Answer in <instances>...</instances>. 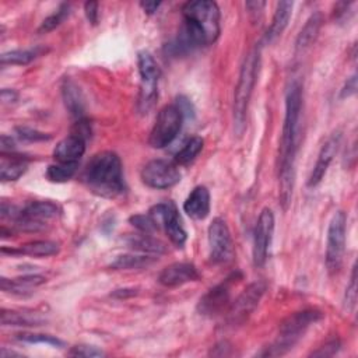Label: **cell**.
<instances>
[{
  "label": "cell",
  "mask_w": 358,
  "mask_h": 358,
  "mask_svg": "<svg viewBox=\"0 0 358 358\" xmlns=\"http://www.w3.org/2000/svg\"><path fill=\"white\" fill-rule=\"evenodd\" d=\"M204 145V140L199 136L190 137L183 147L175 154V164L176 165H187L190 164L197 155L199 152L203 150Z\"/></svg>",
  "instance_id": "30"
},
{
  "label": "cell",
  "mask_w": 358,
  "mask_h": 358,
  "mask_svg": "<svg viewBox=\"0 0 358 358\" xmlns=\"http://www.w3.org/2000/svg\"><path fill=\"white\" fill-rule=\"evenodd\" d=\"M140 178L143 183L151 189H169L179 183L180 172L173 162L152 159L143 166Z\"/></svg>",
  "instance_id": "13"
},
{
  "label": "cell",
  "mask_w": 358,
  "mask_h": 358,
  "mask_svg": "<svg viewBox=\"0 0 358 358\" xmlns=\"http://www.w3.org/2000/svg\"><path fill=\"white\" fill-rule=\"evenodd\" d=\"M274 234V214L268 207H264L255 225L253 231V249L252 257L256 267H263L268 257V250L271 246Z\"/></svg>",
  "instance_id": "12"
},
{
  "label": "cell",
  "mask_w": 358,
  "mask_h": 358,
  "mask_svg": "<svg viewBox=\"0 0 358 358\" xmlns=\"http://www.w3.org/2000/svg\"><path fill=\"white\" fill-rule=\"evenodd\" d=\"M15 133L21 140H25V141H45V140L52 138V134L43 133V131H39V130H35L31 127H25V126L17 127Z\"/></svg>",
  "instance_id": "36"
},
{
  "label": "cell",
  "mask_w": 358,
  "mask_h": 358,
  "mask_svg": "<svg viewBox=\"0 0 358 358\" xmlns=\"http://www.w3.org/2000/svg\"><path fill=\"white\" fill-rule=\"evenodd\" d=\"M340 143H341V131L340 130H336L333 131L327 140L323 143L319 154H317V159H316V164L308 178V186L309 187H315L317 186L322 179L324 178L326 172H327V168L330 165V162L333 161L338 147H340Z\"/></svg>",
  "instance_id": "16"
},
{
  "label": "cell",
  "mask_w": 358,
  "mask_h": 358,
  "mask_svg": "<svg viewBox=\"0 0 358 358\" xmlns=\"http://www.w3.org/2000/svg\"><path fill=\"white\" fill-rule=\"evenodd\" d=\"M345 236H347V214L343 210H337L327 228L326 238V267L329 274L340 271L344 252H345Z\"/></svg>",
  "instance_id": "8"
},
{
  "label": "cell",
  "mask_w": 358,
  "mask_h": 358,
  "mask_svg": "<svg viewBox=\"0 0 358 358\" xmlns=\"http://www.w3.org/2000/svg\"><path fill=\"white\" fill-rule=\"evenodd\" d=\"M301 110L302 87L298 81H294L289 84L285 94V115L278 154V196L284 210L288 208L292 199Z\"/></svg>",
  "instance_id": "1"
},
{
  "label": "cell",
  "mask_w": 358,
  "mask_h": 358,
  "mask_svg": "<svg viewBox=\"0 0 358 358\" xmlns=\"http://www.w3.org/2000/svg\"><path fill=\"white\" fill-rule=\"evenodd\" d=\"M183 119L185 115L176 102L161 108L150 131V145L152 148H165L169 145L179 134Z\"/></svg>",
  "instance_id": "7"
},
{
  "label": "cell",
  "mask_w": 358,
  "mask_h": 358,
  "mask_svg": "<svg viewBox=\"0 0 358 358\" xmlns=\"http://www.w3.org/2000/svg\"><path fill=\"white\" fill-rule=\"evenodd\" d=\"M126 242L130 248L141 252V253H151V255H161L165 252V245L154 238L151 234H136V235H129L126 238Z\"/></svg>",
  "instance_id": "27"
},
{
  "label": "cell",
  "mask_w": 358,
  "mask_h": 358,
  "mask_svg": "<svg viewBox=\"0 0 358 358\" xmlns=\"http://www.w3.org/2000/svg\"><path fill=\"white\" fill-rule=\"evenodd\" d=\"M45 282H46V278L43 275L28 274V275L17 277L13 280L1 277L0 287L4 292H10L13 295H28Z\"/></svg>",
  "instance_id": "20"
},
{
  "label": "cell",
  "mask_w": 358,
  "mask_h": 358,
  "mask_svg": "<svg viewBox=\"0 0 358 358\" xmlns=\"http://www.w3.org/2000/svg\"><path fill=\"white\" fill-rule=\"evenodd\" d=\"M46 322V317L41 312L35 310H8L1 309V324L3 326H14V327H32L42 326Z\"/></svg>",
  "instance_id": "22"
},
{
  "label": "cell",
  "mask_w": 358,
  "mask_h": 358,
  "mask_svg": "<svg viewBox=\"0 0 358 358\" xmlns=\"http://www.w3.org/2000/svg\"><path fill=\"white\" fill-rule=\"evenodd\" d=\"M148 214L152 217L158 228H162L165 231L166 236L175 246L182 248L185 245L187 234L173 201L169 200L158 203L150 208Z\"/></svg>",
  "instance_id": "10"
},
{
  "label": "cell",
  "mask_w": 358,
  "mask_h": 358,
  "mask_svg": "<svg viewBox=\"0 0 358 358\" xmlns=\"http://www.w3.org/2000/svg\"><path fill=\"white\" fill-rule=\"evenodd\" d=\"M236 275L228 277L224 282L215 285L211 288L207 294H204L197 305V309L200 315L203 316H217L220 315L228 305H229V296H231V287L235 282Z\"/></svg>",
  "instance_id": "15"
},
{
  "label": "cell",
  "mask_w": 358,
  "mask_h": 358,
  "mask_svg": "<svg viewBox=\"0 0 358 358\" xmlns=\"http://www.w3.org/2000/svg\"><path fill=\"white\" fill-rule=\"evenodd\" d=\"M323 317V313L317 309H303L299 312H295L285 317L280 327H278V336L263 351L259 352L262 357H278L287 354L289 350L294 348V345L303 337L305 331L319 322Z\"/></svg>",
  "instance_id": "5"
},
{
  "label": "cell",
  "mask_w": 358,
  "mask_h": 358,
  "mask_svg": "<svg viewBox=\"0 0 358 358\" xmlns=\"http://www.w3.org/2000/svg\"><path fill=\"white\" fill-rule=\"evenodd\" d=\"M200 278V274L194 264L185 263V262H176L165 268L158 275V281L164 287H180L183 284L197 281Z\"/></svg>",
  "instance_id": "17"
},
{
  "label": "cell",
  "mask_w": 358,
  "mask_h": 358,
  "mask_svg": "<svg viewBox=\"0 0 358 358\" xmlns=\"http://www.w3.org/2000/svg\"><path fill=\"white\" fill-rule=\"evenodd\" d=\"M322 22H323V17H322V13H319V11L313 13L306 20L303 28L301 29V32L298 34L296 41H295V50L296 52H303L305 49H308L315 42V39H316V36L320 31Z\"/></svg>",
  "instance_id": "25"
},
{
  "label": "cell",
  "mask_w": 358,
  "mask_h": 358,
  "mask_svg": "<svg viewBox=\"0 0 358 358\" xmlns=\"http://www.w3.org/2000/svg\"><path fill=\"white\" fill-rule=\"evenodd\" d=\"M78 164H63V162H56L48 166L46 169V179L53 183H63L70 180L74 173L77 172Z\"/></svg>",
  "instance_id": "31"
},
{
  "label": "cell",
  "mask_w": 358,
  "mask_h": 358,
  "mask_svg": "<svg viewBox=\"0 0 358 358\" xmlns=\"http://www.w3.org/2000/svg\"><path fill=\"white\" fill-rule=\"evenodd\" d=\"M130 222L134 228L138 229V232L143 234H154L155 231H158V225L155 224V221L152 220V217L147 213V214H136L130 217Z\"/></svg>",
  "instance_id": "34"
},
{
  "label": "cell",
  "mask_w": 358,
  "mask_h": 358,
  "mask_svg": "<svg viewBox=\"0 0 358 358\" xmlns=\"http://www.w3.org/2000/svg\"><path fill=\"white\" fill-rule=\"evenodd\" d=\"M183 27L179 36L171 45L175 53L190 52L194 48L208 46L217 41L221 32V14L215 1L194 0L182 7Z\"/></svg>",
  "instance_id": "2"
},
{
  "label": "cell",
  "mask_w": 358,
  "mask_h": 358,
  "mask_svg": "<svg viewBox=\"0 0 358 358\" xmlns=\"http://www.w3.org/2000/svg\"><path fill=\"white\" fill-rule=\"evenodd\" d=\"M208 246H210V260L215 264L228 263L235 255L232 236L229 228L221 217H215L208 225Z\"/></svg>",
  "instance_id": "11"
},
{
  "label": "cell",
  "mask_w": 358,
  "mask_h": 358,
  "mask_svg": "<svg viewBox=\"0 0 358 358\" xmlns=\"http://www.w3.org/2000/svg\"><path fill=\"white\" fill-rule=\"evenodd\" d=\"M340 348V341L338 340H333V341H329L327 344H324L323 347H320L319 350L313 351L312 355L315 357H326V355H334Z\"/></svg>",
  "instance_id": "38"
},
{
  "label": "cell",
  "mask_w": 358,
  "mask_h": 358,
  "mask_svg": "<svg viewBox=\"0 0 358 358\" xmlns=\"http://www.w3.org/2000/svg\"><path fill=\"white\" fill-rule=\"evenodd\" d=\"M69 355H73V357H84V358H92V357H102V355H105V352H103L101 348H98V347L87 345V344H80V345L73 347V348L69 351Z\"/></svg>",
  "instance_id": "37"
},
{
  "label": "cell",
  "mask_w": 358,
  "mask_h": 358,
  "mask_svg": "<svg viewBox=\"0 0 358 358\" xmlns=\"http://www.w3.org/2000/svg\"><path fill=\"white\" fill-rule=\"evenodd\" d=\"M0 98L4 103H11L15 102L18 98V94L15 90H10V88H3L0 92Z\"/></svg>",
  "instance_id": "41"
},
{
  "label": "cell",
  "mask_w": 358,
  "mask_h": 358,
  "mask_svg": "<svg viewBox=\"0 0 358 358\" xmlns=\"http://www.w3.org/2000/svg\"><path fill=\"white\" fill-rule=\"evenodd\" d=\"M137 64L140 73L137 110L140 113H148L158 98V81L161 77V70L152 55L147 50L138 52Z\"/></svg>",
  "instance_id": "6"
},
{
  "label": "cell",
  "mask_w": 358,
  "mask_h": 358,
  "mask_svg": "<svg viewBox=\"0 0 358 358\" xmlns=\"http://www.w3.org/2000/svg\"><path fill=\"white\" fill-rule=\"evenodd\" d=\"M60 250V246L55 241H32L28 243H24L15 249H8V248H1L3 253L8 255H25V256H32V257H48V256H55Z\"/></svg>",
  "instance_id": "21"
},
{
  "label": "cell",
  "mask_w": 358,
  "mask_h": 358,
  "mask_svg": "<svg viewBox=\"0 0 358 358\" xmlns=\"http://www.w3.org/2000/svg\"><path fill=\"white\" fill-rule=\"evenodd\" d=\"M357 302V267L355 264L352 266L350 282L345 288V295H344V308L347 310H352Z\"/></svg>",
  "instance_id": "35"
},
{
  "label": "cell",
  "mask_w": 358,
  "mask_h": 358,
  "mask_svg": "<svg viewBox=\"0 0 358 358\" xmlns=\"http://www.w3.org/2000/svg\"><path fill=\"white\" fill-rule=\"evenodd\" d=\"M161 3L159 1H141L140 7L144 10V13H147L148 15L154 14L158 8H159Z\"/></svg>",
  "instance_id": "43"
},
{
  "label": "cell",
  "mask_w": 358,
  "mask_h": 358,
  "mask_svg": "<svg viewBox=\"0 0 358 358\" xmlns=\"http://www.w3.org/2000/svg\"><path fill=\"white\" fill-rule=\"evenodd\" d=\"M185 213L193 220H204L210 213V192L206 186H196L183 203Z\"/></svg>",
  "instance_id": "19"
},
{
  "label": "cell",
  "mask_w": 358,
  "mask_h": 358,
  "mask_svg": "<svg viewBox=\"0 0 358 358\" xmlns=\"http://www.w3.org/2000/svg\"><path fill=\"white\" fill-rule=\"evenodd\" d=\"M157 260L154 255H120L110 264V268L115 270H133V268H144L152 264Z\"/></svg>",
  "instance_id": "29"
},
{
  "label": "cell",
  "mask_w": 358,
  "mask_h": 358,
  "mask_svg": "<svg viewBox=\"0 0 358 358\" xmlns=\"http://www.w3.org/2000/svg\"><path fill=\"white\" fill-rule=\"evenodd\" d=\"M264 291H266V282L263 281L252 282L248 288H245L243 292L232 303H229V309L227 312L228 323L239 324L245 322V319H248V316L257 306Z\"/></svg>",
  "instance_id": "14"
},
{
  "label": "cell",
  "mask_w": 358,
  "mask_h": 358,
  "mask_svg": "<svg viewBox=\"0 0 358 358\" xmlns=\"http://www.w3.org/2000/svg\"><path fill=\"white\" fill-rule=\"evenodd\" d=\"M28 164L27 159L11 154L10 157L6 154H1L0 159V178L3 182H11L20 179L27 172Z\"/></svg>",
  "instance_id": "26"
},
{
  "label": "cell",
  "mask_w": 358,
  "mask_h": 358,
  "mask_svg": "<svg viewBox=\"0 0 358 358\" xmlns=\"http://www.w3.org/2000/svg\"><path fill=\"white\" fill-rule=\"evenodd\" d=\"M17 338L20 341L24 343H29V344H48L52 347H63L64 343L57 338L56 336H50V334H42V333H20L17 334Z\"/></svg>",
  "instance_id": "33"
},
{
  "label": "cell",
  "mask_w": 358,
  "mask_h": 358,
  "mask_svg": "<svg viewBox=\"0 0 358 358\" xmlns=\"http://www.w3.org/2000/svg\"><path fill=\"white\" fill-rule=\"evenodd\" d=\"M70 14V4L63 3L59 6L57 10H55L49 17H46L42 24L38 28L39 34H48L50 31H53L56 27H59Z\"/></svg>",
  "instance_id": "32"
},
{
  "label": "cell",
  "mask_w": 358,
  "mask_h": 358,
  "mask_svg": "<svg viewBox=\"0 0 358 358\" xmlns=\"http://www.w3.org/2000/svg\"><path fill=\"white\" fill-rule=\"evenodd\" d=\"M62 94H63L64 105L70 112V115L76 117V120L84 119V99L76 83L66 78L62 85Z\"/></svg>",
  "instance_id": "23"
},
{
  "label": "cell",
  "mask_w": 358,
  "mask_h": 358,
  "mask_svg": "<svg viewBox=\"0 0 358 358\" xmlns=\"http://www.w3.org/2000/svg\"><path fill=\"white\" fill-rule=\"evenodd\" d=\"M98 7H99V4H98L96 1H87V3L84 4V11H85L87 20H88L92 25H96V22H98V17H99Z\"/></svg>",
  "instance_id": "40"
},
{
  "label": "cell",
  "mask_w": 358,
  "mask_h": 358,
  "mask_svg": "<svg viewBox=\"0 0 358 358\" xmlns=\"http://www.w3.org/2000/svg\"><path fill=\"white\" fill-rule=\"evenodd\" d=\"M14 140L6 134L1 136V143H0V148H1V154H6L7 151H14Z\"/></svg>",
  "instance_id": "42"
},
{
  "label": "cell",
  "mask_w": 358,
  "mask_h": 358,
  "mask_svg": "<svg viewBox=\"0 0 358 358\" xmlns=\"http://www.w3.org/2000/svg\"><path fill=\"white\" fill-rule=\"evenodd\" d=\"M45 52H46V49L42 48V46H35V48H31V49L8 50V52L1 53L0 62H1V66H7V64L24 66V64L31 63L34 59H36L38 56H41Z\"/></svg>",
  "instance_id": "28"
},
{
  "label": "cell",
  "mask_w": 358,
  "mask_h": 358,
  "mask_svg": "<svg viewBox=\"0 0 358 358\" xmlns=\"http://www.w3.org/2000/svg\"><path fill=\"white\" fill-rule=\"evenodd\" d=\"M260 46H255L243 59L234 92V131L241 136L246 129V116L250 96L259 76Z\"/></svg>",
  "instance_id": "4"
},
{
  "label": "cell",
  "mask_w": 358,
  "mask_h": 358,
  "mask_svg": "<svg viewBox=\"0 0 358 358\" xmlns=\"http://www.w3.org/2000/svg\"><path fill=\"white\" fill-rule=\"evenodd\" d=\"M85 143L87 138L84 136L73 131L56 144L53 150V158L56 162L78 164L80 158L85 152Z\"/></svg>",
  "instance_id": "18"
},
{
  "label": "cell",
  "mask_w": 358,
  "mask_h": 358,
  "mask_svg": "<svg viewBox=\"0 0 358 358\" xmlns=\"http://www.w3.org/2000/svg\"><path fill=\"white\" fill-rule=\"evenodd\" d=\"M83 180L96 196L113 199L124 192L123 168L119 155L113 151H101L87 164Z\"/></svg>",
  "instance_id": "3"
},
{
  "label": "cell",
  "mask_w": 358,
  "mask_h": 358,
  "mask_svg": "<svg viewBox=\"0 0 358 358\" xmlns=\"http://www.w3.org/2000/svg\"><path fill=\"white\" fill-rule=\"evenodd\" d=\"M60 214V207L49 200H35L20 208L14 218V225L27 232H36L45 228L46 221L56 218Z\"/></svg>",
  "instance_id": "9"
},
{
  "label": "cell",
  "mask_w": 358,
  "mask_h": 358,
  "mask_svg": "<svg viewBox=\"0 0 358 358\" xmlns=\"http://www.w3.org/2000/svg\"><path fill=\"white\" fill-rule=\"evenodd\" d=\"M292 6H294L292 1H280V3H277L270 28L266 34V41L267 42L275 41L284 32V29L288 25L291 13H292Z\"/></svg>",
  "instance_id": "24"
},
{
  "label": "cell",
  "mask_w": 358,
  "mask_h": 358,
  "mask_svg": "<svg viewBox=\"0 0 358 358\" xmlns=\"http://www.w3.org/2000/svg\"><path fill=\"white\" fill-rule=\"evenodd\" d=\"M357 92V74L352 73L351 77L347 78L344 83L341 91H340V98H348Z\"/></svg>",
  "instance_id": "39"
}]
</instances>
